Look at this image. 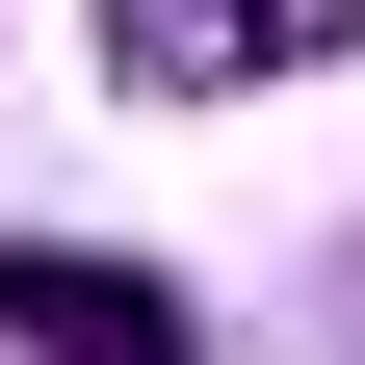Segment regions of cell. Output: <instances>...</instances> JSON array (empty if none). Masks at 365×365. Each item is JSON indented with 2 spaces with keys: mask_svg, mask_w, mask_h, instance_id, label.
<instances>
[{
  "mask_svg": "<svg viewBox=\"0 0 365 365\" xmlns=\"http://www.w3.org/2000/svg\"><path fill=\"white\" fill-rule=\"evenodd\" d=\"M0 339H26V365H209V313H182L157 261H78V235H26V261H0Z\"/></svg>",
  "mask_w": 365,
  "mask_h": 365,
  "instance_id": "obj_2",
  "label": "cell"
},
{
  "mask_svg": "<svg viewBox=\"0 0 365 365\" xmlns=\"http://www.w3.org/2000/svg\"><path fill=\"white\" fill-rule=\"evenodd\" d=\"M313 53H365V0H105V78H157V105H235Z\"/></svg>",
  "mask_w": 365,
  "mask_h": 365,
  "instance_id": "obj_1",
  "label": "cell"
}]
</instances>
